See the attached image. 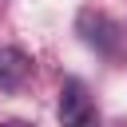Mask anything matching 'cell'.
<instances>
[{
    "instance_id": "1",
    "label": "cell",
    "mask_w": 127,
    "mask_h": 127,
    "mask_svg": "<svg viewBox=\"0 0 127 127\" xmlns=\"http://www.w3.org/2000/svg\"><path fill=\"white\" fill-rule=\"evenodd\" d=\"M75 32H79V40H83L95 56H103V60H111V64H119V60L127 56V28H123L111 12H103V8H79Z\"/></svg>"
},
{
    "instance_id": "2",
    "label": "cell",
    "mask_w": 127,
    "mask_h": 127,
    "mask_svg": "<svg viewBox=\"0 0 127 127\" xmlns=\"http://www.w3.org/2000/svg\"><path fill=\"white\" fill-rule=\"evenodd\" d=\"M56 111H60V119H64L67 127H83V123L95 119L91 95H87V87H83L79 79H64V83H60V103H56Z\"/></svg>"
},
{
    "instance_id": "3",
    "label": "cell",
    "mask_w": 127,
    "mask_h": 127,
    "mask_svg": "<svg viewBox=\"0 0 127 127\" xmlns=\"http://www.w3.org/2000/svg\"><path fill=\"white\" fill-rule=\"evenodd\" d=\"M32 79V56L24 48L4 44L0 48V91H20Z\"/></svg>"
}]
</instances>
